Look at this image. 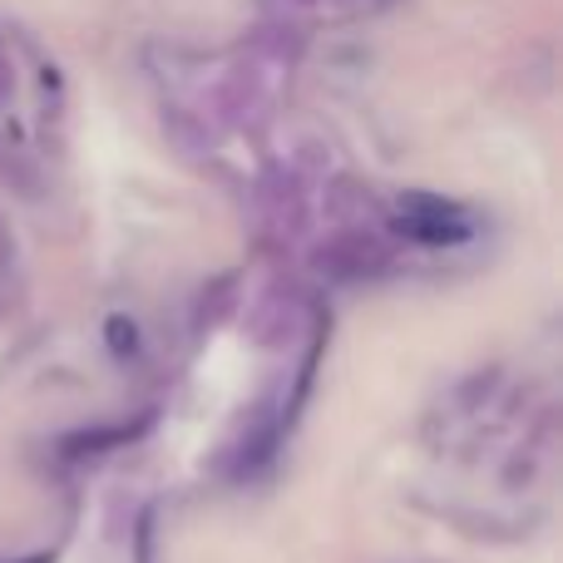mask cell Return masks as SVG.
I'll use <instances>...</instances> for the list:
<instances>
[{"label": "cell", "instance_id": "1", "mask_svg": "<svg viewBox=\"0 0 563 563\" xmlns=\"http://www.w3.org/2000/svg\"><path fill=\"white\" fill-rule=\"evenodd\" d=\"M390 263H396L390 243L380 233H371V228H341L311 257L317 277L327 282H376L390 273Z\"/></svg>", "mask_w": 563, "mask_h": 563}, {"label": "cell", "instance_id": "2", "mask_svg": "<svg viewBox=\"0 0 563 563\" xmlns=\"http://www.w3.org/2000/svg\"><path fill=\"white\" fill-rule=\"evenodd\" d=\"M400 233L416 238V243L445 247V243H465V238H470V218L460 213L455 203H445V198L410 194L406 203H400Z\"/></svg>", "mask_w": 563, "mask_h": 563}, {"label": "cell", "instance_id": "3", "mask_svg": "<svg viewBox=\"0 0 563 563\" xmlns=\"http://www.w3.org/2000/svg\"><path fill=\"white\" fill-rule=\"evenodd\" d=\"M499 390V366H479L450 390V416H475L489 406V396Z\"/></svg>", "mask_w": 563, "mask_h": 563}, {"label": "cell", "instance_id": "4", "mask_svg": "<svg viewBox=\"0 0 563 563\" xmlns=\"http://www.w3.org/2000/svg\"><path fill=\"white\" fill-rule=\"evenodd\" d=\"M233 301H238V277H218L213 287L203 291V311H198V321H203V327H218V321L233 311Z\"/></svg>", "mask_w": 563, "mask_h": 563}, {"label": "cell", "instance_id": "5", "mask_svg": "<svg viewBox=\"0 0 563 563\" xmlns=\"http://www.w3.org/2000/svg\"><path fill=\"white\" fill-rule=\"evenodd\" d=\"M164 129H168V134H174L184 148H203V144H208V129L198 124L188 109H164Z\"/></svg>", "mask_w": 563, "mask_h": 563}, {"label": "cell", "instance_id": "6", "mask_svg": "<svg viewBox=\"0 0 563 563\" xmlns=\"http://www.w3.org/2000/svg\"><path fill=\"white\" fill-rule=\"evenodd\" d=\"M15 307V243H10L5 223H0V317Z\"/></svg>", "mask_w": 563, "mask_h": 563}, {"label": "cell", "instance_id": "7", "mask_svg": "<svg viewBox=\"0 0 563 563\" xmlns=\"http://www.w3.org/2000/svg\"><path fill=\"white\" fill-rule=\"evenodd\" d=\"M109 346H114V351H119V361H124V351H134V346H139L134 321H124V317L109 321Z\"/></svg>", "mask_w": 563, "mask_h": 563}, {"label": "cell", "instance_id": "8", "mask_svg": "<svg viewBox=\"0 0 563 563\" xmlns=\"http://www.w3.org/2000/svg\"><path fill=\"white\" fill-rule=\"evenodd\" d=\"M10 95H15V75H10V65L0 59V104H10Z\"/></svg>", "mask_w": 563, "mask_h": 563}]
</instances>
